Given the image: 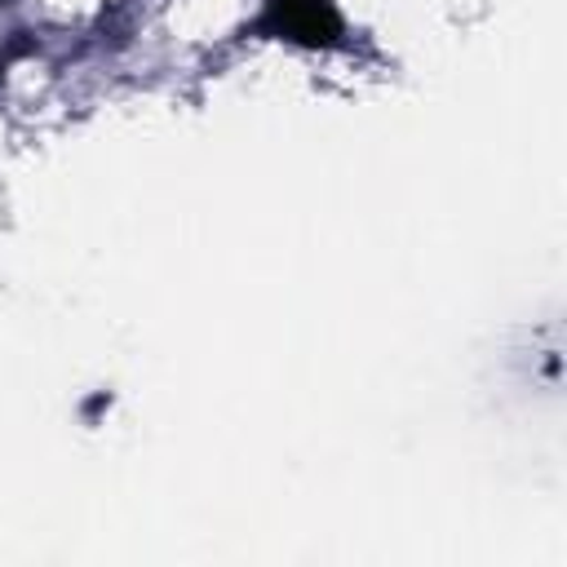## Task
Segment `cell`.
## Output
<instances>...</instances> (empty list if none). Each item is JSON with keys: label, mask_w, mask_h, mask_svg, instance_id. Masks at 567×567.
Wrapping results in <instances>:
<instances>
[{"label": "cell", "mask_w": 567, "mask_h": 567, "mask_svg": "<svg viewBox=\"0 0 567 567\" xmlns=\"http://www.w3.org/2000/svg\"><path fill=\"white\" fill-rule=\"evenodd\" d=\"M261 27L297 44H332L341 35V18L328 0H270Z\"/></svg>", "instance_id": "6da1fadb"}]
</instances>
